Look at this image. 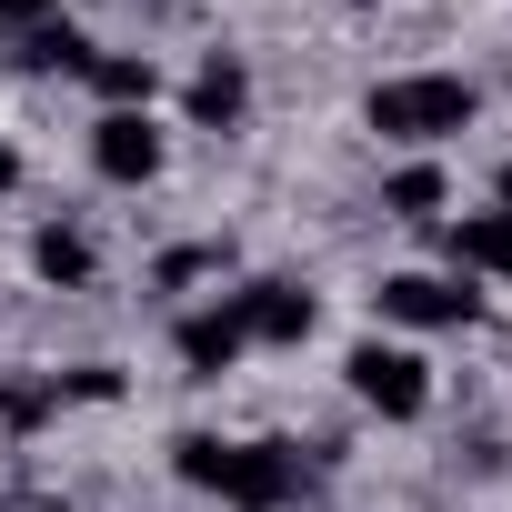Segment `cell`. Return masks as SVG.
Masks as SVG:
<instances>
[{"label":"cell","instance_id":"6da1fadb","mask_svg":"<svg viewBox=\"0 0 512 512\" xmlns=\"http://www.w3.org/2000/svg\"><path fill=\"white\" fill-rule=\"evenodd\" d=\"M171 462H181V482H201V492H221L241 512H292L302 502V452L292 442H211V432H181Z\"/></svg>","mask_w":512,"mask_h":512},{"label":"cell","instance_id":"7a4b0ae2","mask_svg":"<svg viewBox=\"0 0 512 512\" xmlns=\"http://www.w3.org/2000/svg\"><path fill=\"white\" fill-rule=\"evenodd\" d=\"M472 111H482V91L462 81V71H412V81H382L372 91V131L382 141H452V131H472Z\"/></svg>","mask_w":512,"mask_h":512},{"label":"cell","instance_id":"3957f363","mask_svg":"<svg viewBox=\"0 0 512 512\" xmlns=\"http://www.w3.org/2000/svg\"><path fill=\"white\" fill-rule=\"evenodd\" d=\"M342 372H352V392H362L382 422H412V412L432 402V372H422L412 352H392V342H352V362H342Z\"/></svg>","mask_w":512,"mask_h":512},{"label":"cell","instance_id":"277c9868","mask_svg":"<svg viewBox=\"0 0 512 512\" xmlns=\"http://www.w3.org/2000/svg\"><path fill=\"white\" fill-rule=\"evenodd\" d=\"M472 312H482V292H472V282H452V272H392V282H382V322L452 332V322H472Z\"/></svg>","mask_w":512,"mask_h":512},{"label":"cell","instance_id":"5b68a950","mask_svg":"<svg viewBox=\"0 0 512 512\" xmlns=\"http://www.w3.org/2000/svg\"><path fill=\"white\" fill-rule=\"evenodd\" d=\"M91 171L121 181V191H141V181L161 171V131H151V111H101V121H91Z\"/></svg>","mask_w":512,"mask_h":512},{"label":"cell","instance_id":"8992f818","mask_svg":"<svg viewBox=\"0 0 512 512\" xmlns=\"http://www.w3.org/2000/svg\"><path fill=\"white\" fill-rule=\"evenodd\" d=\"M171 352H181V372H191V382H221V372L251 352V332H241V312L221 302V312H191V322L171 332Z\"/></svg>","mask_w":512,"mask_h":512},{"label":"cell","instance_id":"52a82bcc","mask_svg":"<svg viewBox=\"0 0 512 512\" xmlns=\"http://www.w3.org/2000/svg\"><path fill=\"white\" fill-rule=\"evenodd\" d=\"M231 312H241V332H251V342H302V332L322 322V302H312L302 282H251Z\"/></svg>","mask_w":512,"mask_h":512},{"label":"cell","instance_id":"ba28073f","mask_svg":"<svg viewBox=\"0 0 512 512\" xmlns=\"http://www.w3.org/2000/svg\"><path fill=\"white\" fill-rule=\"evenodd\" d=\"M241 101H251V71H241L231 51H211V61L191 71V121H201V131H231Z\"/></svg>","mask_w":512,"mask_h":512},{"label":"cell","instance_id":"9c48e42d","mask_svg":"<svg viewBox=\"0 0 512 512\" xmlns=\"http://www.w3.org/2000/svg\"><path fill=\"white\" fill-rule=\"evenodd\" d=\"M452 262H462V272H502V282H512V221H502V211L452 221Z\"/></svg>","mask_w":512,"mask_h":512},{"label":"cell","instance_id":"30bf717a","mask_svg":"<svg viewBox=\"0 0 512 512\" xmlns=\"http://www.w3.org/2000/svg\"><path fill=\"white\" fill-rule=\"evenodd\" d=\"M91 91H101L111 111H151V91H161V71H151L141 51H101V61H91Z\"/></svg>","mask_w":512,"mask_h":512},{"label":"cell","instance_id":"8fae6325","mask_svg":"<svg viewBox=\"0 0 512 512\" xmlns=\"http://www.w3.org/2000/svg\"><path fill=\"white\" fill-rule=\"evenodd\" d=\"M11 61H21V71H91V41H81L71 21H41V31L11 41Z\"/></svg>","mask_w":512,"mask_h":512},{"label":"cell","instance_id":"7c38bea8","mask_svg":"<svg viewBox=\"0 0 512 512\" xmlns=\"http://www.w3.org/2000/svg\"><path fill=\"white\" fill-rule=\"evenodd\" d=\"M31 262H41V282H91V241H81L71 221H51V231L31 241Z\"/></svg>","mask_w":512,"mask_h":512},{"label":"cell","instance_id":"4fadbf2b","mask_svg":"<svg viewBox=\"0 0 512 512\" xmlns=\"http://www.w3.org/2000/svg\"><path fill=\"white\" fill-rule=\"evenodd\" d=\"M382 211H412V221H422V211H442V171H432V161L392 171V181H382Z\"/></svg>","mask_w":512,"mask_h":512},{"label":"cell","instance_id":"5bb4252c","mask_svg":"<svg viewBox=\"0 0 512 512\" xmlns=\"http://www.w3.org/2000/svg\"><path fill=\"white\" fill-rule=\"evenodd\" d=\"M51 412H61V382H11V392H0V422H11V432H31Z\"/></svg>","mask_w":512,"mask_h":512},{"label":"cell","instance_id":"9a60e30c","mask_svg":"<svg viewBox=\"0 0 512 512\" xmlns=\"http://www.w3.org/2000/svg\"><path fill=\"white\" fill-rule=\"evenodd\" d=\"M61 382V402H121V372H101V362H81V372H51Z\"/></svg>","mask_w":512,"mask_h":512},{"label":"cell","instance_id":"2e32d148","mask_svg":"<svg viewBox=\"0 0 512 512\" xmlns=\"http://www.w3.org/2000/svg\"><path fill=\"white\" fill-rule=\"evenodd\" d=\"M41 21H61V0H0V31H11V41L41 31Z\"/></svg>","mask_w":512,"mask_h":512},{"label":"cell","instance_id":"e0dca14e","mask_svg":"<svg viewBox=\"0 0 512 512\" xmlns=\"http://www.w3.org/2000/svg\"><path fill=\"white\" fill-rule=\"evenodd\" d=\"M11 181H21V151H11V141H0V191H11Z\"/></svg>","mask_w":512,"mask_h":512},{"label":"cell","instance_id":"ac0fdd59","mask_svg":"<svg viewBox=\"0 0 512 512\" xmlns=\"http://www.w3.org/2000/svg\"><path fill=\"white\" fill-rule=\"evenodd\" d=\"M492 201H502V221H512V161H502V181H492Z\"/></svg>","mask_w":512,"mask_h":512}]
</instances>
